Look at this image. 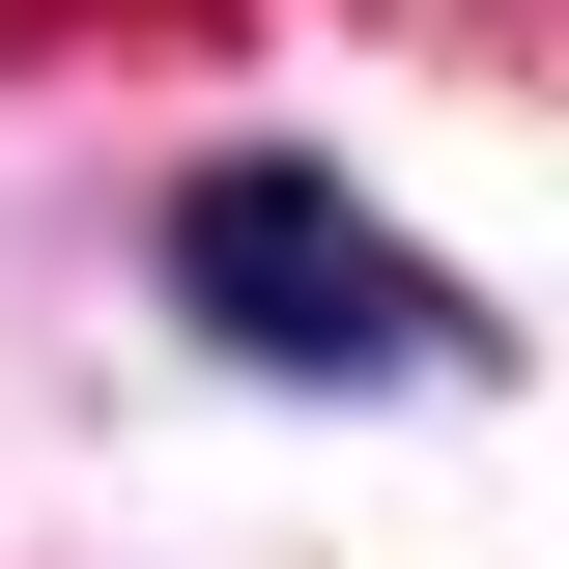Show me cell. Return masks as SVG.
Here are the masks:
<instances>
[{"mask_svg": "<svg viewBox=\"0 0 569 569\" xmlns=\"http://www.w3.org/2000/svg\"><path fill=\"white\" fill-rule=\"evenodd\" d=\"M171 284H200L257 370H456L427 257L342 200V171H200V200H171Z\"/></svg>", "mask_w": 569, "mask_h": 569, "instance_id": "6da1fadb", "label": "cell"}]
</instances>
